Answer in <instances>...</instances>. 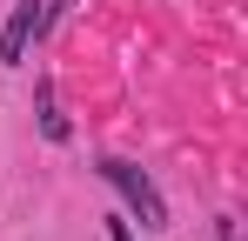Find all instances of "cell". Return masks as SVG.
<instances>
[{
  "instance_id": "1",
  "label": "cell",
  "mask_w": 248,
  "mask_h": 241,
  "mask_svg": "<svg viewBox=\"0 0 248 241\" xmlns=\"http://www.w3.org/2000/svg\"><path fill=\"white\" fill-rule=\"evenodd\" d=\"M101 174L121 188V201L134 208V214H141V221H148V228H168V201L155 195V181H148L141 167H127V161H101Z\"/></svg>"
},
{
  "instance_id": "2",
  "label": "cell",
  "mask_w": 248,
  "mask_h": 241,
  "mask_svg": "<svg viewBox=\"0 0 248 241\" xmlns=\"http://www.w3.org/2000/svg\"><path fill=\"white\" fill-rule=\"evenodd\" d=\"M47 20H54V7H41V0L14 7V14H7V27H0V60H7V67H20V60H27V40L41 34Z\"/></svg>"
},
{
  "instance_id": "3",
  "label": "cell",
  "mask_w": 248,
  "mask_h": 241,
  "mask_svg": "<svg viewBox=\"0 0 248 241\" xmlns=\"http://www.w3.org/2000/svg\"><path fill=\"white\" fill-rule=\"evenodd\" d=\"M41 134H47V141H67V114H61L47 94H41Z\"/></svg>"
},
{
  "instance_id": "4",
  "label": "cell",
  "mask_w": 248,
  "mask_h": 241,
  "mask_svg": "<svg viewBox=\"0 0 248 241\" xmlns=\"http://www.w3.org/2000/svg\"><path fill=\"white\" fill-rule=\"evenodd\" d=\"M108 241H134V228H127L121 214H108Z\"/></svg>"
}]
</instances>
